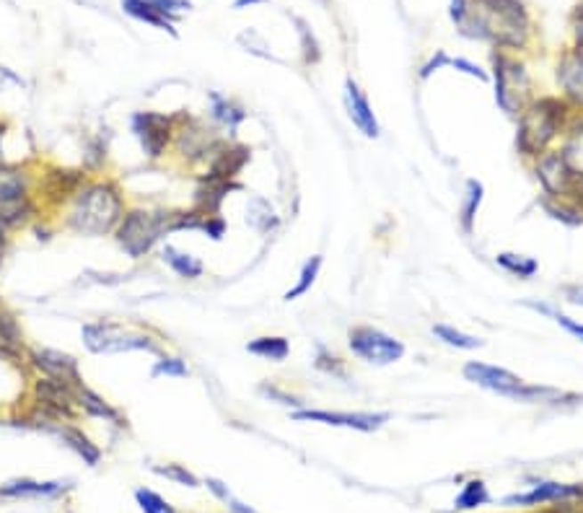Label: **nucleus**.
I'll use <instances>...</instances> for the list:
<instances>
[{
    "mask_svg": "<svg viewBox=\"0 0 583 513\" xmlns=\"http://www.w3.org/2000/svg\"><path fill=\"white\" fill-rule=\"evenodd\" d=\"M451 19L466 37L490 39L506 50H522L531 31L522 0H454Z\"/></svg>",
    "mask_w": 583,
    "mask_h": 513,
    "instance_id": "f257e3e1",
    "label": "nucleus"
},
{
    "mask_svg": "<svg viewBox=\"0 0 583 513\" xmlns=\"http://www.w3.org/2000/svg\"><path fill=\"white\" fill-rule=\"evenodd\" d=\"M127 213L125 190L115 176H91L73 202L62 210L60 226L76 236H112Z\"/></svg>",
    "mask_w": 583,
    "mask_h": 513,
    "instance_id": "f03ea898",
    "label": "nucleus"
},
{
    "mask_svg": "<svg viewBox=\"0 0 583 513\" xmlns=\"http://www.w3.org/2000/svg\"><path fill=\"white\" fill-rule=\"evenodd\" d=\"M36 169L29 164H0V231L13 233L42 218L34 200Z\"/></svg>",
    "mask_w": 583,
    "mask_h": 513,
    "instance_id": "7ed1b4c3",
    "label": "nucleus"
},
{
    "mask_svg": "<svg viewBox=\"0 0 583 513\" xmlns=\"http://www.w3.org/2000/svg\"><path fill=\"white\" fill-rule=\"evenodd\" d=\"M174 210L169 208H127L119 226L115 228L117 247L130 259L148 256L166 236H172Z\"/></svg>",
    "mask_w": 583,
    "mask_h": 513,
    "instance_id": "20e7f679",
    "label": "nucleus"
},
{
    "mask_svg": "<svg viewBox=\"0 0 583 513\" xmlns=\"http://www.w3.org/2000/svg\"><path fill=\"white\" fill-rule=\"evenodd\" d=\"M568 122V104L542 96L531 99V104L519 114V130H516V148L526 159H539L553 141L563 133Z\"/></svg>",
    "mask_w": 583,
    "mask_h": 513,
    "instance_id": "39448f33",
    "label": "nucleus"
},
{
    "mask_svg": "<svg viewBox=\"0 0 583 513\" xmlns=\"http://www.w3.org/2000/svg\"><path fill=\"white\" fill-rule=\"evenodd\" d=\"M84 347L93 355H115V353H133L146 350L153 355H164L161 342L148 332H138L115 319H96L81 327Z\"/></svg>",
    "mask_w": 583,
    "mask_h": 513,
    "instance_id": "423d86ee",
    "label": "nucleus"
},
{
    "mask_svg": "<svg viewBox=\"0 0 583 513\" xmlns=\"http://www.w3.org/2000/svg\"><path fill=\"white\" fill-rule=\"evenodd\" d=\"M88 179H91V174L81 167L42 164L36 169V184H34V200L39 205L42 218L62 213L73 202V198L81 192V187Z\"/></svg>",
    "mask_w": 583,
    "mask_h": 513,
    "instance_id": "0eeeda50",
    "label": "nucleus"
},
{
    "mask_svg": "<svg viewBox=\"0 0 583 513\" xmlns=\"http://www.w3.org/2000/svg\"><path fill=\"white\" fill-rule=\"evenodd\" d=\"M465 379L474 387H482L488 392H496L500 397L519 399V402H553L557 397V392L550 387H537V384H526L524 379H519L516 373L500 369V366H490L482 361H469L465 363Z\"/></svg>",
    "mask_w": 583,
    "mask_h": 513,
    "instance_id": "6e6552de",
    "label": "nucleus"
},
{
    "mask_svg": "<svg viewBox=\"0 0 583 513\" xmlns=\"http://www.w3.org/2000/svg\"><path fill=\"white\" fill-rule=\"evenodd\" d=\"M226 141L229 138H223L215 125H207L192 114L179 112V125H176L172 151L184 164L200 167V164H207L226 145Z\"/></svg>",
    "mask_w": 583,
    "mask_h": 513,
    "instance_id": "1a4fd4ad",
    "label": "nucleus"
},
{
    "mask_svg": "<svg viewBox=\"0 0 583 513\" xmlns=\"http://www.w3.org/2000/svg\"><path fill=\"white\" fill-rule=\"evenodd\" d=\"M493 81H496L498 107L508 117H519L531 104V78L522 62L514 57H493Z\"/></svg>",
    "mask_w": 583,
    "mask_h": 513,
    "instance_id": "9d476101",
    "label": "nucleus"
},
{
    "mask_svg": "<svg viewBox=\"0 0 583 513\" xmlns=\"http://www.w3.org/2000/svg\"><path fill=\"white\" fill-rule=\"evenodd\" d=\"M179 114L166 112H135L130 117V133L141 145L148 161H161L174 142Z\"/></svg>",
    "mask_w": 583,
    "mask_h": 513,
    "instance_id": "9b49d317",
    "label": "nucleus"
},
{
    "mask_svg": "<svg viewBox=\"0 0 583 513\" xmlns=\"http://www.w3.org/2000/svg\"><path fill=\"white\" fill-rule=\"evenodd\" d=\"M78 387L62 379H50V376H34L29 384L27 399L55 415L62 423H76L81 418L78 410Z\"/></svg>",
    "mask_w": 583,
    "mask_h": 513,
    "instance_id": "f8f14e48",
    "label": "nucleus"
},
{
    "mask_svg": "<svg viewBox=\"0 0 583 513\" xmlns=\"http://www.w3.org/2000/svg\"><path fill=\"white\" fill-rule=\"evenodd\" d=\"M348 345L352 350V355H358L360 361L366 363H374V366H389V363H397L402 361L405 355V345L381 332L377 327H368V324H360V327H352L348 335Z\"/></svg>",
    "mask_w": 583,
    "mask_h": 513,
    "instance_id": "ddd939ff",
    "label": "nucleus"
},
{
    "mask_svg": "<svg viewBox=\"0 0 583 513\" xmlns=\"http://www.w3.org/2000/svg\"><path fill=\"white\" fill-rule=\"evenodd\" d=\"M27 369L34 376H50V379H62L70 384H84L78 358L70 353H62L55 347H34L27 350Z\"/></svg>",
    "mask_w": 583,
    "mask_h": 513,
    "instance_id": "4468645a",
    "label": "nucleus"
},
{
    "mask_svg": "<svg viewBox=\"0 0 583 513\" xmlns=\"http://www.w3.org/2000/svg\"><path fill=\"white\" fill-rule=\"evenodd\" d=\"M568 498H583V484L581 483H553V480H539L531 484V490L526 493H514L503 498L506 509H539L547 503H557V501H568Z\"/></svg>",
    "mask_w": 583,
    "mask_h": 513,
    "instance_id": "2eb2a0df",
    "label": "nucleus"
},
{
    "mask_svg": "<svg viewBox=\"0 0 583 513\" xmlns=\"http://www.w3.org/2000/svg\"><path fill=\"white\" fill-rule=\"evenodd\" d=\"M293 420L301 423H321V426L332 428H350V430H360V433H371L379 430L386 420L389 412H337V410H296Z\"/></svg>",
    "mask_w": 583,
    "mask_h": 513,
    "instance_id": "dca6fc26",
    "label": "nucleus"
},
{
    "mask_svg": "<svg viewBox=\"0 0 583 513\" xmlns=\"http://www.w3.org/2000/svg\"><path fill=\"white\" fill-rule=\"evenodd\" d=\"M27 350H29V342H27V332H24L19 316L0 304V363L29 373Z\"/></svg>",
    "mask_w": 583,
    "mask_h": 513,
    "instance_id": "f3484780",
    "label": "nucleus"
},
{
    "mask_svg": "<svg viewBox=\"0 0 583 513\" xmlns=\"http://www.w3.org/2000/svg\"><path fill=\"white\" fill-rule=\"evenodd\" d=\"M236 190H244L241 182H226V179H215V176H207L203 174L198 179V187H195V195H192V208L200 213V216H221V208L226 198L236 192Z\"/></svg>",
    "mask_w": 583,
    "mask_h": 513,
    "instance_id": "a211bd4d",
    "label": "nucleus"
},
{
    "mask_svg": "<svg viewBox=\"0 0 583 513\" xmlns=\"http://www.w3.org/2000/svg\"><path fill=\"white\" fill-rule=\"evenodd\" d=\"M252 161V148L249 145H241V142H229L207 161V176H215V179H226V182H236L239 174L244 171V167Z\"/></svg>",
    "mask_w": 583,
    "mask_h": 513,
    "instance_id": "6ab92c4d",
    "label": "nucleus"
},
{
    "mask_svg": "<svg viewBox=\"0 0 583 513\" xmlns=\"http://www.w3.org/2000/svg\"><path fill=\"white\" fill-rule=\"evenodd\" d=\"M345 107H348L350 119L352 125L366 135V138H379V119L368 104V96L360 91V86L355 84L352 78L345 81Z\"/></svg>",
    "mask_w": 583,
    "mask_h": 513,
    "instance_id": "aec40b11",
    "label": "nucleus"
},
{
    "mask_svg": "<svg viewBox=\"0 0 583 513\" xmlns=\"http://www.w3.org/2000/svg\"><path fill=\"white\" fill-rule=\"evenodd\" d=\"M78 410H81V415L93 418V420H104V423H112L117 428H127V418L122 415V410L115 407L107 397H101L96 389H91L86 381L78 387Z\"/></svg>",
    "mask_w": 583,
    "mask_h": 513,
    "instance_id": "412c9836",
    "label": "nucleus"
},
{
    "mask_svg": "<svg viewBox=\"0 0 583 513\" xmlns=\"http://www.w3.org/2000/svg\"><path fill=\"white\" fill-rule=\"evenodd\" d=\"M207 114H210V119H213V125H215L218 130H226L229 138L236 135L239 125L249 117V114L244 112V107H239L236 102L221 96L218 91H213V94L207 96Z\"/></svg>",
    "mask_w": 583,
    "mask_h": 513,
    "instance_id": "4be33fe9",
    "label": "nucleus"
},
{
    "mask_svg": "<svg viewBox=\"0 0 583 513\" xmlns=\"http://www.w3.org/2000/svg\"><path fill=\"white\" fill-rule=\"evenodd\" d=\"M68 487L70 484L60 483V480L39 483V480H29V477H19V480L0 484V498H58Z\"/></svg>",
    "mask_w": 583,
    "mask_h": 513,
    "instance_id": "5701e85b",
    "label": "nucleus"
},
{
    "mask_svg": "<svg viewBox=\"0 0 583 513\" xmlns=\"http://www.w3.org/2000/svg\"><path fill=\"white\" fill-rule=\"evenodd\" d=\"M53 436H58L60 441H62L73 454L81 456L84 464H88V467H96V464L101 461V449H99L76 423H60V426L53 430Z\"/></svg>",
    "mask_w": 583,
    "mask_h": 513,
    "instance_id": "b1692460",
    "label": "nucleus"
},
{
    "mask_svg": "<svg viewBox=\"0 0 583 513\" xmlns=\"http://www.w3.org/2000/svg\"><path fill=\"white\" fill-rule=\"evenodd\" d=\"M557 81L563 86V91L568 94V99L583 104V55L581 53H568L563 55L557 65Z\"/></svg>",
    "mask_w": 583,
    "mask_h": 513,
    "instance_id": "393cba45",
    "label": "nucleus"
},
{
    "mask_svg": "<svg viewBox=\"0 0 583 513\" xmlns=\"http://www.w3.org/2000/svg\"><path fill=\"white\" fill-rule=\"evenodd\" d=\"M122 11L143 24H150V27L161 28V31H169L172 37H176V24L172 16L161 13L150 0H122Z\"/></svg>",
    "mask_w": 583,
    "mask_h": 513,
    "instance_id": "a878e982",
    "label": "nucleus"
},
{
    "mask_svg": "<svg viewBox=\"0 0 583 513\" xmlns=\"http://www.w3.org/2000/svg\"><path fill=\"white\" fill-rule=\"evenodd\" d=\"M161 259H164V265H169V270H174L182 281H198V278H203L205 265L198 256L187 255V252H179V249L166 244V247L161 249Z\"/></svg>",
    "mask_w": 583,
    "mask_h": 513,
    "instance_id": "bb28decb",
    "label": "nucleus"
},
{
    "mask_svg": "<svg viewBox=\"0 0 583 513\" xmlns=\"http://www.w3.org/2000/svg\"><path fill=\"white\" fill-rule=\"evenodd\" d=\"M488 503H490V490H488V484L474 477V480H466V484L462 487V493L454 498L451 511L477 513V509H482V506H488Z\"/></svg>",
    "mask_w": 583,
    "mask_h": 513,
    "instance_id": "cd10ccee",
    "label": "nucleus"
},
{
    "mask_svg": "<svg viewBox=\"0 0 583 513\" xmlns=\"http://www.w3.org/2000/svg\"><path fill=\"white\" fill-rule=\"evenodd\" d=\"M247 350L263 361H272V363H283L288 355H291V342L280 335H264V338H257L247 345Z\"/></svg>",
    "mask_w": 583,
    "mask_h": 513,
    "instance_id": "c85d7f7f",
    "label": "nucleus"
},
{
    "mask_svg": "<svg viewBox=\"0 0 583 513\" xmlns=\"http://www.w3.org/2000/svg\"><path fill=\"white\" fill-rule=\"evenodd\" d=\"M107 151H109V145H107L104 135L88 138L84 145V167L81 169H86L91 176H101V171L107 167V156H109Z\"/></svg>",
    "mask_w": 583,
    "mask_h": 513,
    "instance_id": "c756f323",
    "label": "nucleus"
},
{
    "mask_svg": "<svg viewBox=\"0 0 583 513\" xmlns=\"http://www.w3.org/2000/svg\"><path fill=\"white\" fill-rule=\"evenodd\" d=\"M482 198H485V187H482V182L469 179L465 190V202H462V213H459V216H462V228H465V233H472L474 218H477V210H480V205H482Z\"/></svg>",
    "mask_w": 583,
    "mask_h": 513,
    "instance_id": "7c9ffc66",
    "label": "nucleus"
},
{
    "mask_svg": "<svg viewBox=\"0 0 583 513\" xmlns=\"http://www.w3.org/2000/svg\"><path fill=\"white\" fill-rule=\"evenodd\" d=\"M496 262L506 273H511L514 278H522V281L534 278L537 270H539V262H537L534 256L514 255V252H500V255L496 256Z\"/></svg>",
    "mask_w": 583,
    "mask_h": 513,
    "instance_id": "2f4dec72",
    "label": "nucleus"
},
{
    "mask_svg": "<svg viewBox=\"0 0 583 513\" xmlns=\"http://www.w3.org/2000/svg\"><path fill=\"white\" fill-rule=\"evenodd\" d=\"M320 270H321V256L314 255L306 265H304V270H301V275H298V281L293 288L286 290V301H296V298H301V296H306L309 290H312V285L317 283V278H320Z\"/></svg>",
    "mask_w": 583,
    "mask_h": 513,
    "instance_id": "473e14b6",
    "label": "nucleus"
},
{
    "mask_svg": "<svg viewBox=\"0 0 583 513\" xmlns=\"http://www.w3.org/2000/svg\"><path fill=\"white\" fill-rule=\"evenodd\" d=\"M433 335H436L443 345L457 347V350H477V347H482V340H480V338H472V335L459 332L457 327H449V324H433Z\"/></svg>",
    "mask_w": 583,
    "mask_h": 513,
    "instance_id": "72a5a7b5",
    "label": "nucleus"
},
{
    "mask_svg": "<svg viewBox=\"0 0 583 513\" xmlns=\"http://www.w3.org/2000/svg\"><path fill=\"white\" fill-rule=\"evenodd\" d=\"M153 472H156L158 477H166V480H172V483L182 484V487H200L198 475H195V472H190V469H187L184 464H179V461L156 464V467H153Z\"/></svg>",
    "mask_w": 583,
    "mask_h": 513,
    "instance_id": "f704fd0d",
    "label": "nucleus"
},
{
    "mask_svg": "<svg viewBox=\"0 0 583 513\" xmlns=\"http://www.w3.org/2000/svg\"><path fill=\"white\" fill-rule=\"evenodd\" d=\"M205 484H207V490L229 509V513H257L252 506H247V503H241L239 498H233V493L229 490V484L226 483H221V480H215V477H207Z\"/></svg>",
    "mask_w": 583,
    "mask_h": 513,
    "instance_id": "c9c22d12",
    "label": "nucleus"
},
{
    "mask_svg": "<svg viewBox=\"0 0 583 513\" xmlns=\"http://www.w3.org/2000/svg\"><path fill=\"white\" fill-rule=\"evenodd\" d=\"M161 376H169V379H184V376H190V369H187V363L182 361V358H176V355H158V361L153 363V369H150V379H161Z\"/></svg>",
    "mask_w": 583,
    "mask_h": 513,
    "instance_id": "e433bc0d",
    "label": "nucleus"
},
{
    "mask_svg": "<svg viewBox=\"0 0 583 513\" xmlns=\"http://www.w3.org/2000/svg\"><path fill=\"white\" fill-rule=\"evenodd\" d=\"M135 501H138V506H141L143 513H176L174 506L166 498H161L156 490H150V487H138L135 490Z\"/></svg>",
    "mask_w": 583,
    "mask_h": 513,
    "instance_id": "4c0bfd02",
    "label": "nucleus"
},
{
    "mask_svg": "<svg viewBox=\"0 0 583 513\" xmlns=\"http://www.w3.org/2000/svg\"><path fill=\"white\" fill-rule=\"evenodd\" d=\"M526 306H529V309H534V312H542V314H547V316H553L555 322H557V324H560L565 332H571L573 338H579V340L583 342V324L573 322L571 316H565V314H560V312H553L550 306H545V304H534V301H529Z\"/></svg>",
    "mask_w": 583,
    "mask_h": 513,
    "instance_id": "58836bf2",
    "label": "nucleus"
},
{
    "mask_svg": "<svg viewBox=\"0 0 583 513\" xmlns=\"http://www.w3.org/2000/svg\"><path fill=\"white\" fill-rule=\"evenodd\" d=\"M205 236H210L213 241H221L223 236H226V221H223V216H205V224H203Z\"/></svg>",
    "mask_w": 583,
    "mask_h": 513,
    "instance_id": "ea45409f",
    "label": "nucleus"
},
{
    "mask_svg": "<svg viewBox=\"0 0 583 513\" xmlns=\"http://www.w3.org/2000/svg\"><path fill=\"white\" fill-rule=\"evenodd\" d=\"M161 13H166V16H172L176 21V13H184V11H190L192 8V3L190 0H150Z\"/></svg>",
    "mask_w": 583,
    "mask_h": 513,
    "instance_id": "a19ab883",
    "label": "nucleus"
},
{
    "mask_svg": "<svg viewBox=\"0 0 583 513\" xmlns=\"http://www.w3.org/2000/svg\"><path fill=\"white\" fill-rule=\"evenodd\" d=\"M298 31H301V42H304V57H306V62H317L320 60V45H317V39L309 34V28L304 27L301 21H298Z\"/></svg>",
    "mask_w": 583,
    "mask_h": 513,
    "instance_id": "79ce46f5",
    "label": "nucleus"
},
{
    "mask_svg": "<svg viewBox=\"0 0 583 513\" xmlns=\"http://www.w3.org/2000/svg\"><path fill=\"white\" fill-rule=\"evenodd\" d=\"M449 65L457 68V70H465L466 76H472V78H477V81H488V73L480 70V68H477L474 62H469V60H462V57H459V60H449Z\"/></svg>",
    "mask_w": 583,
    "mask_h": 513,
    "instance_id": "37998d69",
    "label": "nucleus"
},
{
    "mask_svg": "<svg viewBox=\"0 0 583 513\" xmlns=\"http://www.w3.org/2000/svg\"><path fill=\"white\" fill-rule=\"evenodd\" d=\"M260 392H263V395H267L270 399H278L280 404H301L298 399L288 397V395H283L280 389H275V387H267V384H263V387H260Z\"/></svg>",
    "mask_w": 583,
    "mask_h": 513,
    "instance_id": "c03bdc74",
    "label": "nucleus"
},
{
    "mask_svg": "<svg viewBox=\"0 0 583 513\" xmlns=\"http://www.w3.org/2000/svg\"><path fill=\"white\" fill-rule=\"evenodd\" d=\"M449 60H451V57H446L443 53H438V55L433 57V60H431V62H428V65H425L423 70H420V78H428V76H431L433 70H441L443 65H449Z\"/></svg>",
    "mask_w": 583,
    "mask_h": 513,
    "instance_id": "a18cd8bd",
    "label": "nucleus"
},
{
    "mask_svg": "<svg viewBox=\"0 0 583 513\" xmlns=\"http://www.w3.org/2000/svg\"><path fill=\"white\" fill-rule=\"evenodd\" d=\"M8 135H11V122H8V117L0 114V164L5 161V138Z\"/></svg>",
    "mask_w": 583,
    "mask_h": 513,
    "instance_id": "49530a36",
    "label": "nucleus"
},
{
    "mask_svg": "<svg viewBox=\"0 0 583 513\" xmlns=\"http://www.w3.org/2000/svg\"><path fill=\"white\" fill-rule=\"evenodd\" d=\"M565 296H568L571 304H583V285H571V288H565Z\"/></svg>",
    "mask_w": 583,
    "mask_h": 513,
    "instance_id": "de8ad7c7",
    "label": "nucleus"
},
{
    "mask_svg": "<svg viewBox=\"0 0 583 513\" xmlns=\"http://www.w3.org/2000/svg\"><path fill=\"white\" fill-rule=\"evenodd\" d=\"M576 31H579V45H583V5L576 13Z\"/></svg>",
    "mask_w": 583,
    "mask_h": 513,
    "instance_id": "09e8293b",
    "label": "nucleus"
},
{
    "mask_svg": "<svg viewBox=\"0 0 583 513\" xmlns=\"http://www.w3.org/2000/svg\"><path fill=\"white\" fill-rule=\"evenodd\" d=\"M257 3H267V0H236V3H233V8H236V11H241V8H247V5H257Z\"/></svg>",
    "mask_w": 583,
    "mask_h": 513,
    "instance_id": "8fccbe9b",
    "label": "nucleus"
}]
</instances>
